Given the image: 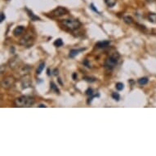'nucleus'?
Wrapping results in <instances>:
<instances>
[{
	"instance_id": "obj_1",
	"label": "nucleus",
	"mask_w": 156,
	"mask_h": 156,
	"mask_svg": "<svg viewBox=\"0 0 156 156\" xmlns=\"http://www.w3.org/2000/svg\"><path fill=\"white\" fill-rule=\"evenodd\" d=\"M119 58H120V55H119V52H112L111 54L108 57L106 58V60H105V64H104L105 68L106 70H114V69L115 68L117 64H118Z\"/></svg>"
},
{
	"instance_id": "obj_2",
	"label": "nucleus",
	"mask_w": 156,
	"mask_h": 156,
	"mask_svg": "<svg viewBox=\"0 0 156 156\" xmlns=\"http://www.w3.org/2000/svg\"><path fill=\"white\" fill-rule=\"evenodd\" d=\"M34 103V99L30 97H27V96H21L17 97L14 104L17 107H28L30 106Z\"/></svg>"
},
{
	"instance_id": "obj_3",
	"label": "nucleus",
	"mask_w": 156,
	"mask_h": 156,
	"mask_svg": "<svg viewBox=\"0 0 156 156\" xmlns=\"http://www.w3.org/2000/svg\"><path fill=\"white\" fill-rule=\"evenodd\" d=\"M61 23L70 31H75L76 30H78L82 25L79 20H77V19H73V18L65 19L61 21Z\"/></svg>"
},
{
	"instance_id": "obj_4",
	"label": "nucleus",
	"mask_w": 156,
	"mask_h": 156,
	"mask_svg": "<svg viewBox=\"0 0 156 156\" xmlns=\"http://www.w3.org/2000/svg\"><path fill=\"white\" fill-rule=\"evenodd\" d=\"M34 44V37L30 34H26L21 38L19 41V44L21 46H24L25 48H30L33 46Z\"/></svg>"
},
{
	"instance_id": "obj_5",
	"label": "nucleus",
	"mask_w": 156,
	"mask_h": 156,
	"mask_svg": "<svg viewBox=\"0 0 156 156\" xmlns=\"http://www.w3.org/2000/svg\"><path fill=\"white\" fill-rule=\"evenodd\" d=\"M15 83H16V79H15L13 76L8 75V76H6L5 78H4V79L2 80L1 86L4 88H5V89H9L12 87H13Z\"/></svg>"
},
{
	"instance_id": "obj_6",
	"label": "nucleus",
	"mask_w": 156,
	"mask_h": 156,
	"mask_svg": "<svg viewBox=\"0 0 156 156\" xmlns=\"http://www.w3.org/2000/svg\"><path fill=\"white\" fill-rule=\"evenodd\" d=\"M31 85H32V81H31V78L29 74L27 75H24L23 77L21 78V86H22V88L25 89V88H30Z\"/></svg>"
},
{
	"instance_id": "obj_7",
	"label": "nucleus",
	"mask_w": 156,
	"mask_h": 156,
	"mask_svg": "<svg viewBox=\"0 0 156 156\" xmlns=\"http://www.w3.org/2000/svg\"><path fill=\"white\" fill-rule=\"evenodd\" d=\"M67 12H68V11L66 10L65 7H58L57 8H56V9L52 12V15L55 17H60L65 15Z\"/></svg>"
},
{
	"instance_id": "obj_8",
	"label": "nucleus",
	"mask_w": 156,
	"mask_h": 156,
	"mask_svg": "<svg viewBox=\"0 0 156 156\" xmlns=\"http://www.w3.org/2000/svg\"><path fill=\"white\" fill-rule=\"evenodd\" d=\"M110 42L109 40L100 41V42H97L96 44V47L97 48H100V49H102V48H107L109 45H110Z\"/></svg>"
},
{
	"instance_id": "obj_9",
	"label": "nucleus",
	"mask_w": 156,
	"mask_h": 156,
	"mask_svg": "<svg viewBox=\"0 0 156 156\" xmlns=\"http://www.w3.org/2000/svg\"><path fill=\"white\" fill-rule=\"evenodd\" d=\"M84 50H86V48H79V49H71L70 51V57L74 58L77 55H78L81 52H83Z\"/></svg>"
},
{
	"instance_id": "obj_10",
	"label": "nucleus",
	"mask_w": 156,
	"mask_h": 156,
	"mask_svg": "<svg viewBox=\"0 0 156 156\" xmlns=\"http://www.w3.org/2000/svg\"><path fill=\"white\" fill-rule=\"evenodd\" d=\"M25 31V27L20 25V26H17L13 30V35L14 36H19L20 34H22L24 33Z\"/></svg>"
},
{
	"instance_id": "obj_11",
	"label": "nucleus",
	"mask_w": 156,
	"mask_h": 156,
	"mask_svg": "<svg viewBox=\"0 0 156 156\" xmlns=\"http://www.w3.org/2000/svg\"><path fill=\"white\" fill-rule=\"evenodd\" d=\"M25 10H26V12H27L28 15H29V17H30L31 20H34V21H35V20H40V18L38 17H37V16H35L32 12H31L30 10H29L28 8H25Z\"/></svg>"
},
{
	"instance_id": "obj_12",
	"label": "nucleus",
	"mask_w": 156,
	"mask_h": 156,
	"mask_svg": "<svg viewBox=\"0 0 156 156\" xmlns=\"http://www.w3.org/2000/svg\"><path fill=\"white\" fill-rule=\"evenodd\" d=\"M105 4L108 7H115L117 4V0H104Z\"/></svg>"
},
{
	"instance_id": "obj_13",
	"label": "nucleus",
	"mask_w": 156,
	"mask_h": 156,
	"mask_svg": "<svg viewBox=\"0 0 156 156\" xmlns=\"http://www.w3.org/2000/svg\"><path fill=\"white\" fill-rule=\"evenodd\" d=\"M148 20L153 24H156V13L148 14Z\"/></svg>"
},
{
	"instance_id": "obj_14",
	"label": "nucleus",
	"mask_w": 156,
	"mask_h": 156,
	"mask_svg": "<svg viewBox=\"0 0 156 156\" xmlns=\"http://www.w3.org/2000/svg\"><path fill=\"white\" fill-rule=\"evenodd\" d=\"M149 82V78L147 77H142V78H140L138 80H137V83H139L140 85H146L147 84V83Z\"/></svg>"
},
{
	"instance_id": "obj_15",
	"label": "nucleus",
	"mask_w": 156,
	"mask_h": 156,
	"mask_svg": "<svg viewBox=\"0 0 156 156\" xmlns=\"http://www.w3.org/2000/svg\"><path fill=\"white\" fill-rule=\"evenodd\" d=\"M50 87H51V89L55 92V93H57V94H60V90L58 89L57 86L53 82H51V83H50Z\"/></svg>"
},
{
	"instance_id": "obj_16",
	"label": "nucleus",
	"mask_w": 156,
	"mask_h": 156,
	"mask_svg": "<svg viewBox=\"0 0 156 156\" xmlns=\"http://www.w3.org/2000/svg\"><path fill=\"white\" fill-rule=\"evenodd\" d=\"M44 67H45V63H44V62H41L40 64H39V65L38 66L37 70H36V74H37V75H40L41 73H42V71L44 70Z\"/></svg>"
},
{
	"instance_id": "obj_17",
	"label": "nucleus",
	"mask_w": 156,
	"mask_h": 156,
	"mask_svg": "<svg viewBox=\"0 0 156 156\" xmlns=\"http://www.w3.org/2000/svg\"><path fill=\"white\" fill-rule=\"evenodd\" d=\"M123 20H124V22H125L126 24L128 25H132L133 23V19L131 17H129V16L123 17Z\"/></svg>"
},
{
	"instance_id": "obj_18",
	"label": "nucleus",
	"mask_w": 156,
	"mask_h": 156,
	"mask_svg": "<svg viewBox=\"0 0 156 156\" xmlns=\"http://www.w3.org/2000/svg\"><path fill=\"white\" fill-rule=\"evenodd\" d=\"M54 46H56V47H57V48H59V47H61L62 45H63V41H62V39L61 38H57V40H55L54 42Z\"/></svg>"
},
{
	"instance_id": "obj_19",
	"label": "nucleus",
	"mask_w": 156,
	"mask_h": 156,
	"mask_svg": "<svg viewBox=\"0 0 156 156\" xmlns=\"http://www.w3.org/2000/svg\"><path fill=\"white\" fill-rule=\"evenodd\" d=\"M115 88L118 91H122L123 89L124 88V85L123 83H117L115 84Z\"/></svg>"
},
{
	"instance_id": "obj_20",
	"label": "nucleus",
	"mask_w": 156,
	"mask_h": 156,
	"mask_svg": "<svg viewBox=\"0 0 156 156\" xmlns=\"http://www.w3.org/2000/svg\"><path fill=\"white\" fill-rule=\"evenodd\" d=\"M84 80L87 82H90V83H93V82L97 81V78H93V77H88V76H86L84 77Z\"/></svg>"
},
{
	"instance_id": "obj_21",
	"label": "nucleus",
	"mask_w": 156,
	"mask_h": 156,
	"mask_svg": "<svg viewBox=\"0 0 156 156\" xmlns=\"http://www.w3.org/2000/svg\"><path fill=\"white\" fill-rule=\"evenodd\" d=\"M112 97L113 99H115V101H117V102H119V99H120V96H119V94L118 93V92H113L112 93Z\"/></svg>"
},
{
	"instance_id": "obj_22",
	"label": "nucleus",
	"mask_w": 156,
	"mask_h": 156,
	"mask_svg": "<svg viewBox=\"0 0 156 156\" xmlns=\"http://www.w3.org/2000/svg\"><path fill=\"white\" fill-rule=\"evenodd\" d=\"M86 95L89 96V97L93 96V90H92V88H88V90L86 91Z\"/></svg>"
},
{
	"instance_id": "obj_23",
	"label": "nucleus",
	"mask_w": 156,
	"mask_h": 156,
	"mask_svg": "<svg viewBox=\"0 0 156 156\" xmlns=\"http://www.w3.org/2000/svg\"><path fill=\"white\" fill-rule=\"evenodd\" d=\"M90 7H91V9L94 11L95 12H97V13H98V14H101V13H100V12H98V11H97V8H96V7H94V5H93V4H91V6H90Z\"/></svg>"
},
{
	"instance_id": "obj_24",
	"label": "nucleus",
	"mask_w": 156,
	"mask_h": 156,
	"mask_svg": "<svg viewBox=\"0 0 156 156\" xmlns=\"http://www.w3.org/2000/svg\"><path fill=\"white\" fill-rule=\"evenodd\" d=\"M83 64L84 65H86L87 67H90V65L88 63V60H84V61H83Z\"/></svg>"
},
{
	"instance_id": "obj_25",
	"label": "nucleus",
	"mask_w": 156,
	"mask_h": 156,
	"mask_svg": "<svg viewBox=\"0 0 156 156\" xmlns=\"http://www.w3.org/2000/svg\"><path fill=\"white\" fill-rule=\"evenodd\" d=\"M5 19V15L4 12H1V18H0V22H3Z\"/></svg>"
},
{
	"instance_id": "obj_26",
	"label": "nucleus",
	"mask_w": 156,
	"mask_h": 156,
	"mask_svg": "<svg viewBox=\"0 0 156 156\" xmlns=\"http://www.w3.org/2000/svg\"><path fill=\"white\" fill-rule=\"evenodd\" d=\"M72 77H73V79H76L77 78V73H74L73 74V75H72Z\"/></svg>"
},
{
	"instance_id": "obj_27",
	"label": "nucleus",
	"mask_w": 156,
	"mask_h": 156,
	"mask_svg": "<svg viewBox=\"0 0 156 156\" xmlns=\"http://www.w3.org/2000/svg\"><path fill=\"white\" fill-rule=\"evenodd\" d=\"M53 75H58V70L57 69H55L53 70Z\"/></svg>"
},
{
	"instance_id": "obj_28",
	"label": "nucleus",
	"mask_w": 156,
	"mask_h": 156,
	"mask_svg": "<svg viewBox=\"0 0 156 156\" xmlns=\"http://www.w3.org/2000/svg\"><path fill=\"white\" fill-rule=\"evenodd\" d=\"M38 107H40V108H45V107H47V106L45 105H44V104H40V105H38Z\"/></svg>"
},
{
	"instance_id": "obj_29",
	"label": "nucleus",
	"mask_w": 156,
	"mask_h": 156,
	"mask_svg": "<svg viewBox=\"0 0 156 156\" xmlns=\"http://www.w3.org/2000/svg\"><path fill=\"white\" fill-rule=\"evenodd\" d=\"M146 2H148V3H153V2H155V0H146Z\"/></svg>"
},
{
	"instance_id": "obj_30",
	"label": "nucleus",
	"mask_w": 156,
	"mask_h": 156,
	"mask_svg": "<svg viewBox=\"0 0 156 156\" xmlns=\"http://www.w3.org/2000/svg\"><path fill=\"white\" fill-rule=\"evenodd\" d=\"M48 75H50V70H48Z\"/></svg>"
}]
</instances>
